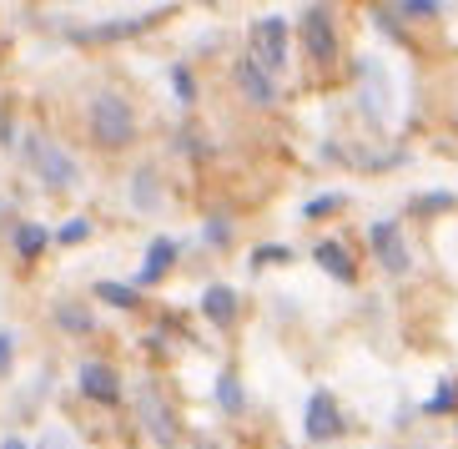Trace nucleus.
Wrapping results in <instances>:
<instances>
[{
	"mask_svg": "<svg viewBox=\"0 0 458 449\" xmlns=\"http://www.w3.org/2000/svg\"><path fill=\"white\" fill-rule=\"evenodd\" d=\"M191 449H222V445H212V439H202V445H191Z\"/></svg>",
	"mask_w": 458,
	"mask_h": 449,
	"instance_id": "31",
	"label": "nucleus"
},
{
	"mask_svg": "<svg viewBox=\"0 0 458 449\" xmlns=\"http://www.w3.org/2000/svg\"><path fill=\"white\" fill-rule=\"evenodd\" d=\"M131 207L136 212H157V207H166V187H162V172L151 162H141L131 172Z\"/></svg>",
	"mask_w": 458,
	"mask_h": 449,
	"instance_id": "14",
	"label": "nucleus"
},
{
	"mask_svg": "<svg viewBox=\"0 0 458 449\" xmlns=\"http://www.w3.org/2000/svg\"><path fill=\"white\" fill-rule=\"evenodd\" d=\"M11 243H15V253H21L26 263H36L46 247H51V228H41V222H15Z\"/></svg>",
	"mask_w": 458,
	"mask_h": 449,
	"instance_id": "16",
	"label": "nucleus"
},
{
	"mask_svg": "<svg viewBox=\"0 0 458 449\" xmlns=\"http://www.w3.org/2000/svg\"><path fill=\"white\" fill-rule=\"evenodd\" d=\"M237 314H242V298H237V288L232 283H207L202 288V318L216 328H232L237 324Z\"/></svg>",
	"mask_w": 458,
	"mask_h": 449,
	"instance_id": "13",
	"label": "nucleus"
},
{
	"mask_svg": "<svg viewBox=\"0 0 458 449\" xmlns=\"http://www.w3.org/2000/svg\"><path fill=\"white\" fill-rule=\"evenodd\" d=\"M358 111H363L373 126H388L393 122V71L377 51L358 56Z\"/></svg>",
	"mask_w": 458,
	"mask_h": 449,
	"instance_id": "3",
	"label": "nucleus"
},
{
	"mask_svg": "<svg viewBox=\"0 0 458 449\" xmlns=\"http://www.w3.org/2000/svg\"><path fill=\"white\" fill-rule=\"evenodd\" d=\"M343 203H348L343 192H323V197H312V203L302 207V218H327V212H337Z\"/></svg>",
	"mask_w": 458,
	"mask_h": 449,
	"instance_id": "23",
	"label": "nucleus"
},
{
	"mask_svg": "<svg viewBox=\"0 0 458 449\" xmlns=\"http://www.w3.org/2000/svg\"><path fill=\"white\" fill-rule=\"evenodd\" d=\"M172 91L182 96V101H191V96H197V86H191V71H187V66H172Z\"/></svg>",
	"mask_w": 458,
	"mask_h": 449,
	"instance_id": "27",
	"label": "nucleus"
},
{
	"mask_svg": "<svg viewBox=\"0 0 458 449\" xmlns=\"http://www.w3.org/2000/svg\"><path fill=\"white\" fill-rule=\"evenodd\" d=\"M287 46H293V26H287V15H277V11L257 15L252 30H247V61L262 66L267 76H277V71L287 66Z\"/></svg>",
	"mask_w": 458,
	"mask_h": 449,
	"instance_id": "4",
	"label": "nucleus"
},
{
	"mask_svg": "<svg viewBox=\"0 0 458 449\" xmlns=\"http://www.w3.org/2000/svg\"><path fill=\"white\" fill-rule=\"evenodd\" d=\"M86 237H91V218H71L51 232V243H61V247H76V243H86Z\"/></svg>",
	"mask_w": 458,
	"mask_h": 449,
	"instance_id": "21",
	"label": "nucleus"
},
{
	"mask_svg": "<svg viewBox=\"0 0 458 449\" xmlns=\"http://www.w3.org/2000/svg\"><path fill=\"white\" fill-rule=\"evenodd\" d=\"M11 358H15V333L11 328H0V374L11 368Z\"/></svg>",
	"mask_w": 458,
	"mask_h": 449,
	"instance_id": "29",
	"label": "nucleus"
},
{
	"mask_svg": "<svg viewBox=\"0 0 458 449\" xmlns=\"http://www.w3.org/2000/svg\"><path fill=\"white\" fill-rule=\"evenodd\" d=\"M202 237H207V247H227L232 243V222L227 218H207Z\"/></svg>",
	"mask_w": 458,
	"mask_h": 449,
	"instance_id": "24",
	"label": "nucleus"
},
{
	"mask_svg": "<svg viewBox=\"0 0 458 449\" xmlns=\"http://www.w3.org/2000/svg\"><path fill=\"white\" fill-rule=\"evenodd\" d=\"M176 237H151V247H147V258H141V272L131 278V288H151V283H162L166 272L176 268Z\"/></svg>",
	"mask_w": 458,
	"mask_h": 449,
	"instance_id": "12",
	"label": "nucleus"
},
{
	"mask_svg": "<svg viewBox=\"0 0 458 449\" xmlns=\"http://www.w3.org/2000/svg\"><path fill=\"white\" fill-rule=\"evenodd\" d=\"M30 449H76V439H71L66 429H41V439H36Z\"/></svg>",
	"mask_w": 458,
	"mask_h": 449,
	"instance_id": "26",
	"label": "nucleus"
},
{
	"mask_svg": "<svg viewBox=\"0 0 458 449\" xmlns=\"http://www.w3.org/2000/svg\"><path fill=\"white\" fill-rule=\"evenodd\" d=\"M212 394H216V404L227 409V414H242V409H247V384L237 379V374H216Z\"/></svg>",
	"mask_w": 458,
	"mask_h": 449,
	"instance_id": "18",
	"label": "nucleus"
},
{
	"mask_svg": "<svg viewBox=\"0 0 458 449\" xmlns=\"http://www.w3.org/2000/svg\"><path fill=\"white\" fill-rule=\"evenodd\" d=\"M86 132H91L96 147L122 151L136 142V111L122 91H96L91 107H86Z\"/></svg>",
	"mask_w": 458,
	"mask_h": 449,
	"instance_id": "2",
	"label": "nucleus"
},
{
	"mask_svg": "<svg viewBox=\"0 0 458 449\" xmlns=\"http://www.w3.org/2000/svg\"><path fill=\"white\" fill-rule=\"evenodd\" d=\"M21 157H26L30 177L41 182L46 192H71L76 182H81V162H76V157H71L51 132H41V126H30V132H26Z\"/></svg>",
	"mask_w": 458,
	"mask_h": 449,
	"instance_id": "1",
	"label": "nucleus"
},
{
	"mask_svg": "<svg viewBox=\"0 0 458 449\" xmlns=\"http://www.w3.org/2000/svg\"><path fill=\"white\" fill-rule=\"evenodd\" d=\"M368 247H373V258L383 263V272H388V278H403V272L413 268V253H408L403 228H398V222H388V218L368 228Z\"/></svg>",
	"mask_w": 458,
	"mask_h": 449,
	"instance_id": "5",
	"label": "nucleus"
},
{
	"mask_svg": "<svg viewBox=\"0 0 458 449\" xmlns=\"http://www.w3.org/2000/svg\"><path fill=\"white\" fill-rule=\"evenodd\" d=\"M5 207H11V197H5V187H0V212H5Z\"/></svg>",
	"mask_w": 458,
	"mask_h": 449,
	"instance_id": "32",
	"label": "nucleus"
},
{
	"mask_svg": "<svg viewBox=\"0 0 458 449\" xmlns=\"http://www.w3.org/2000/svg\"><path fill=\"white\" fill-rule=\"evenodd\" d=\"M302 429H308V439H312V445H327V439H337V435H343V409H337V399L327 394V389H318V394L308 399Z\"/></svg>",
	"mask_w": 458,
	"mask_h": 449,
	"instance_id": "7",
	"label": "nucleus"
},
{
	"mask_svg": "<svg viewBox=\"0 0 458 449\" xmlns=\"http://www.w3.org/2000/svg\"><path fill=\"white\" fill-rule=\"evenodd\" d=\"M302 36H308V56H312V61H333V56H337L333 11H323V5H308V11H302Z\"/></svg>",
	"mask_w": 458,
	"mask_h": 449,
	"instance_id": "10",
	"label": "nucleus"
},
{
	"mask_svg": "<svg viewBox=\"0 0 458 449\" xmlns=\"http://www.w3.org/2000/svg\"><path fill=\"white\" fill-rule=\"evenodd\" d=\"M458 409V379H444L438 389L428 394V404H423V414H454Z\"/></svg>",
	"mask_w": 458,
	"mask_h": 449,
	"instance_id": "20",
	"label": "nucleus"
},
{
	"mask_svg": "<svg viewBox=\"0 0 458 449\" xmlns=\"http://www.w3.org/2000/svg\"><path fill=\"white\" fill-rule=\"evenodd\" d=\"M91 293L101 303H111V308H122V314H131V308H141V288L131 283H116V278H101V283H91Z\"/></svg>",
	"mask_w": 458,
	"mask_h": 449,
	"instance_id": "17",
	"label": "nucleus"
},
{
	"mask_svg": "<svg viewBox=\"0 0 458 449\" xmlns=\"http://www.w3.org/2000/svg\"><path fill=\"white\" fill-rule=\"evenodd\" d=\"M151 21H157V11H147V15H111V21H101V26H81L76 30V41H91V46L126 41V36H136V30H147Z\"/></svg>",
	"mask_w": 458,
	"mask_h": 449,
	"instance_id": "11",
	"label": "nucleus"
},
{
	"mask_svg": "<svg viewBox=\"0 0 458 449\" xmlns=\"http://www.w3.org/2000/svg\"><path fill=\"white\" fill-rule=\"evenodd\" d=\"M76 389H81V399H91V404H106V409L122 404V379H116V368H111L106 358H81V364H76Z\"/></svg>",
	"mask_w": 458,
	"mask_h": 449,
	"instance_id": "6",
	"label": "nucleus"
},
{
	"mask_svg": "<svg viewBox=\"0 0 458 449\" xmlns=\"http://www.w3.org/2000/svg\"><path fill=\"white\" fill-rule=\"evenodd\" d=\"M0 449H30V445L21 435H5V439H0Z\"/></svg>",
	"mask_w": 458,
	"mask_h": 449,
	"instance_id": "30",
	"label": "nucleus"
},
{
	"mask_svg": "<svg viewBox=\"0 0 458 449\" xmlns=\"http://www.w3.org/2000/svg\"><path fill=\"white\" fill-rule=\"evenodd\" d=\"M312 263H318L323 272H333L337 283H352V278H358V268H352L343 237H323V243H312Z\"/></svg>",
	"mask_w": 458,
	"mask_h": 449,
	"instance_id": "15",
	"label": "nucleus"
},
{
	"mask_svg": "<svg viewBox=\"0 0 458 449\" xmlns=\"http://www.w3.org/2000/svg\"><path fill=\"white\" fill-rule=\"evenodd\" d=\"M438 11H444V5H433V0H398V5H393L398 21H433Z\"/></svg>",
	"mask_w": 458,
	"mask_h": 449,
	"instance_id": "22",
	"label": "nucleus"
},
{
	"mask_svg": "<svg viewBox=\"0 0 458 449\" xmlns=\"http://www.w3.org/2000/svg\"><path fill=\"white\" fill-rule=\"evenodd\" d=\"M232 82H237L242 101H252V107H262V111H267V107H277V96H283V86L272 82V76H267L262 66H252L247 56L237 61V66H232Z\"/></svg>",
	"mask_w": 458,
	"mask_h": 449,
	"instance_id": "9",
	"label": "nucleus"
},
{
	"mask_svg": "<svg viewBox=\"0 0 458 449\" xmlns=\"http://www.w3.org/2000/svg\"><path fill=\"white\" fill-rule=\"evenodd\" d=\"M293 258V247L287 243H272V247H257L252 253V268H267V263H287Z\"/></svg>",
	"mask_w": 458,
	"mask_h": 449,
	"instance_id": "25",
	"label": "nucleus"
},
{
	"mask_svg": "<svg viewBox=\"0 0 458 449\" xmlns=\"http://www.w3.org/2000/svg\"><path fill=\"white\" fill-rule=\"evenodd\" d=\"M136 414H141V424H147V435L157 439L162 449H172L176 439H182V419H176V409L166 404V399H157L151 389L141 394V404H136Z\"/></svg>",
	"mask_w": 458,
	"mask_h": 449,
	"instance_id": "8",
	"label": "nucleus"
},
{
	"mask_svg": "<svg viewBox=\"0 0 458 449\" xmlns=\"http://www.w3.org/2000/svg\"><path fill=\"white\" fill-rule=\"evenodd\" d=\"M438 207H454V192H428V197H418V212H438Z\"/></svg>",
	"mask_w": 458,
	"mask_h": 449,
	"instance_id": "28",
	"label": "nucleus"
},
{
	"mask_svg": "<svg viewBox=\"0 0 458 449\" xmlns=\"http://www.w3.org/2000/svg\"><path fill=\"white\" fill-rule=\"evenodd\" d=\"M55 324H61V333H91L96 318H91V308H81L76 298H66V303H55Z\"/></svg>",
	"mask_w": 458,
	"mask_h": 449,
	"instance_id": "19",
	"label": "nucleus"
}]
</instances>
